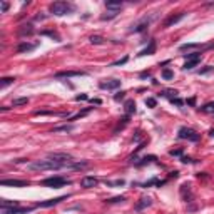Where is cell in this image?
Listing matches in <instances>:
<instances>
[{"label": "cell", "instance_id": "obj_47", "mask_svg": "<svg viewBox=\"0 0 214 214\" xmlns=\"http://www.w3.org/2000/svg\"><path fill=\"white\" fill-rule=\"evenodd\" d=\"M209 134H211V135H214V129H211V131H209Z\"/></svg>", "mask_w": 214, "mask_h": 214}, {"label": "cell", "instance_id": "obj_10", "mask_svg": "<svg viewBox=\"0 0 214 214\" xmlns=\"http://www.w3.org/2000/svg\"><path fill=\"white\" fill-rule=\"evenodd\" d=\"M97 182H99V181L94 178V176H85V178H82V179H80V186L84 187V189L96 187V186H97Z\"/></svg>", "mask_w": 214, "mask_h": 214}, {"label": "cell", "instance_id": "obj_25", "mask_svg": "<svg viewBox=\"0 0 214 214\" xmlns=\"http://www.w3.org/2000/svg\"><path fill=\"white\" fill-rule=\"evenodd\" d=\"M105 184L109 187H114V186H124L126 181L124 179H117V181H105Z\"/></svg>", "mask_w": 214, "mask_h": 214}, {"label": "cell", "instance_id": "obj_14", "mask_svg": "<svg viewBox=\"0 0 214 214\" xmlns=\"http://www.w3.org/2000/svg\"><path fill=\"white\" fill-rule=\"evenodd\" d=\"M0 208H2V211H5V209H14V208H19V201L2 199V201H0Z\"/></svg>", "mask_w": 214, "mask_h": 214}, {"label": "cell", "instance_id": "obj_5", "mask_svg": "<svg viewBox=\"0 0 214 214\" xmlns=\"http://www.w3.org/2000/svg\"><path fill=\"white\" fill-rule=\"evenodd\" d=\"M49 159L55 160V162H60V164L72 162V156L67 154V152H50V154H49Z\"/></svg>", "mask_w": 214, "mask_h": 214}, {"label": "cell", "instance_id": "obj_21", "mask_svg": "<svg viewBox=\"0 0 214 214\" xmlns=\"http://www.w3.org/2000/svg\"><path fill=\"white\" fill-rule=\"evenodd\" d=\"M199 62H201V59H196V60H187V62L182 65V69H184V71H191V69H194Z\"/></svg>", "mask_w": 214, "mask_h": 214}, {"label": "cell", "instance_id": "obj_42", "mask_svg": "<svg viewBox=\"0 0 214 214\" xmlns=\"http://www.w3.org/2000/svg\"><path fill=\"white\" fill-rule=\"evenodd\" d=\"M181 152H182L181 149H176V151H171L169 154H171V156H181Z\"/></svg>", "mask_w": 214, "mask_h": 214}, {"label": "cell", "instance_id": "obj_7", "mask_svg": "<svg viewBox=\"0 0 214 214\" xmlns=\"http://www.w3.org/2000/svg\"><path fill=\"white\" fill-rule=\"evenodd\" d=\"M0 184L2 186H12V187H27L30 182L28 181H19V179H2Z\"/></svg>", "mask_w": 214, "mask_h": 214}, {"label": "cell", "instance_id": "obj_43", "mask_svg": "<svg viewBox=\"0 0 214 214\" xmlns=\"http://www.w3.org/2000/svg\"><path fill=\"white\" fill-rule=\"evenodd\" d=\"M9 10V3L7 2H2V12H7Z\"/></svg>", "mask_w": 214, "mask_h": 214}, {"label": "cell", "instance_id": "obj_13", "mask_svg": "<svg viewBox=\"0 0 214 214\" xmlns=\"http://www.w3.org/2000/svg\"><path fill=\"white\" fill-rule=\"evenodd\" d=\"M37 47V44H28V42H20L17 47V54H24V52H30Z\"/></svg>", "mask_w": 214, "mask_h": 214}, {"label": "cell", "instance_id": "obj_39", "mask_svg": "<svg viewBox=\"0 0 214 214\" xmlns=\"http://www.w3.org/2000/svg\"><path fill=\"white\" fill-rule=\"evenodd\" d=\"M126 94H127V92H124V90H122V92H117L116 96H114V101H121V99H124Z\"/></svg>", "mask_w": 214, "mask_h": 214}, {"label": "cell", "instance_id": "obj_12", "mask_svg": "<svg viewBox=\"0 0 214 214\" xmlns=\"http://www.w3.org/2000/svg\"><path fill=\"white\" fill-rule=\"evenodd\" d=\"M19 35L20 37H25V35H32L34 34V27L30 25V24H24V25H20L19 27Z\"/></svg>", "mask_w": 214, "mask_h": 214}, {"label": "cell", "instance_id": "obj_30", "mask_svg": "<svg viewBox=\"0 0 214 214\" xmlns=\"http://www.w3.org/2000/svg\"><path fill=\"white\" fill-rule=\"evenodd\" d=\"M157 157L156 156H147V157H142L141 159V162H137V166H146V164H149L151 160H156Z\"/></svg>", "mask_w": 214, "mask_h": 214}, {"label": "cell", "instance_id": "obj_33", "mask_svg": "<svg viewBox=\"0 0 214 214\" xmlns=\"http://www.w3.org/2000/svg\"><path fill=\"white\" fill-rule=\"evenodd\" d=\"M212 71H214L212 65H206L204 69H199V71H197V74H199V75H204V74H209V72H212Z\"/></svg>", "mask_w": 214, "mask_h": 214}, {"label": "cell", "instance_id": "obj_9", "mask_svg": "<svg viewBox=\"0 0 214 214\" xmlns=\"http://www.w3.org/2000/svg\"><path fill=\"white\" fill-rule=\"evenodd\" d=\"M85 75L84 71H64V72H57L55 79H62V77H82Z\"/></svg>", "mask_w": 214, "mask_h": 214}, {"label": "cell", "instance_id": "obj_38", "mask_svg": "<svg viewBox=\"0 0 214 214\" xmlns=\"http://www.w3.org/2000/svg\"><path fill=\"white\" fill-rule=\"evenodd\" d=\"M42 35H49V37H52V39L55 37V39L59 40V35H57L55 32H52V30H44V32H42Z\"/></svg>", "mask_w": 214, "mask_h": 214}, {"label": "cell", "instance_id": "obj_1", "mask_svg": "<svg viewBox=\"0 0 214 214\" xmlns=\"http://www.w3.org/2000/svg\"><path fill=\"white\" fill-rule=\"evenodd\" d=\"M69 164H60V162H55V160H52V159H47V160L30 162V164H27V167L32 171H57V169H67Z\"/></svg>", "mask_w": 214, "mask_h": 214}, {"label": "cell", "instance_id": "obj_24", "mask_svg": "<svg viewBox=\"0 0 214 214\" xmlns=\"http://www.w3.org/2000/svg\"><path fill=\"white\" fill-rule=\"evenodd\" d=\"M92 110V107H89V109H85V110H82V112L79 114H75V116H72V117H69V121H77V119H80V117H84V116H87V114Z\"/></svg>", "mask_w": 214, "mask_h": 214}, {"label": "cell", "instance_id": "obj_11", "mask_svg": "<svg viewBox=\"0 0 214 214\" xmlns=\"http://www.w3.org/2000/svg\"><path fill=\"white\" fill-rule=\"evenodd\" d=\"M99 87H101V89H107V90H114V89L121 87V80L110 79V80H107V82H101V84H99Z\"/></svg>", "mask_w": 214, "mask_h": 214}, {"label": "cell", "instance_id": "obj_31", "mask_svg": "<svg viewBox=\"0 0 214 214\" xmlns=\"http://www.w3.org/2000/svg\"><path fill=\"white\" fill-rule=\"evenodd\" d=\"M14 77H3V79H2V82H0V87H7V85H10V84H14Z\"/></svg>", "mask_w": 214, "mask_h": 214}, {"label": "cell", "instance_id": "obj_35", "mask_svg": "<svg viewBox=\"0 0 214 214\" xmlns=\"http://www.w3.org/2000/svg\"><path fill=\"white\" fill-rule=\"evenodd\" d=\"M52 114H55L54 110H35L34 116H52Z\"/></svg>", "mask_w": 214, "mask_h": 214}, {"label": "cell", "instance_id": "obj_16", "mask_svg": "<svg viewBox=\"0 0 214 214\" xmlns=\"http://www.w3.org/2000/svg\"><path fill=\"white\" fill-rule=\"evenodd\" d=\"M105 7L112 12H119L122 7V2H105Z\"/></svg>", "mask_w": 214, "mask_h": 214}, {"label": "cell", "instance_id": "obj_3", "mask_svg": "<svg viewBox=\"0 0 214 214\" xmlns=\"http://www.w3.org/2000/svg\"><path fill=\"white\" fill-rule=\"evenodd\" d=\"M40 184H42V186H45V187H62V186H67V184H71V181L65 179V178H60V176H55V178H47V179H44Z\"/></svg>", "mask_w": 214, "mask_h": 214}, {"label": "cell", "instance_id": "obj_20", "mask_svg": "<svg viewBox=\"0 0 214 214\" xmlns=\"http://www.w3.org/2000/svg\"><path fill=\"white\" fill-rule=\"evenodd\" d=\"M135 112V102L134 101H127L126 102V114L127 116H131V114Z\"/></svg>", "mask_w": 214, "mask_h": 214}, {"label": "cell", "instance_id": "obj_6", "mask_svg": "<svg viewBox=\"0 0 214 214\" xmlns=\"http://www.w3.org/2000/svg\"><path fill=\"white\" fill-rule=\"evenodd\" d=\"M67 197H69V194H65V196H59V197H54V199H49V201H42V203H37L35 206H37V208H52V206H57L59 203L65 201Z\"/></svg>", "mask_w": 214, "mask_h": 214}, {"label": "cell", "instance_id": "obj_46", "mask_svg": "<svg viewBox=\"0 0 214 214\" xmlns=\"http://www.w3.org/2000/svg\"><path fill=\"white\" fill-rule=\"evenodd\" d=\"M149 75H151V72H142V74H141L142 79H144V77H149Z\"/></svg>", "mask_w": 214, "mask_h": 214}, {"label": "cell", "instance_id": "obj_8", "mask_svg": "<svg viewBox=\"0 0 214 214\" xmlns=\"http://www.w3.org/2000/svg\"><path fill=\"white\" fill-rule=\"evenodd\" d=\"M184 17H186V12H179V14H172L171 17H167L166 20H164V27H172L174 25V24H178V22H181V20H182Z\"/></svg>", "mask_w": 214, "mask_h": 214}, {"label": "cell", "instance_id": "obj_2", "mask_svg": "<svg viewBox=\"0 0 214 214\" xmlns=\"http://www.w3.org/2000/svg\"><path fill=\"white\" fill-rule=\"evenodd\" d=\"M49 10H50V14L57 15V17H62V15H67L75 10V5L71 2H54V3H50Z\"/></svg>", "mask_w": 214, "mask_h": 214}, {"label": "cell", "instance_id": "obj_45", "mask_svg": "<svg viewBox=\"0 0 214 214\" xmlns=\"http://www.w3.org/2000/svg\"><path fill=\"white\" fill-rule=\"evenodd\" d=\"M187 104H189V105H194V104H196V99H194V97H192V99H189V101H187Z\"/></svg>", "mask_w": 214, "mask_h": 214}, {"label": "cell", "instance_id": "obj_18", "mask_svg": "<svg viewBox=\"0 0 214 214\" xmlns=\"http://www.w3.org/2000/svg\"><path fill=\"white\" fill-rule=\"evenodd\" d=\"M146 206H151V199H149V197H142L141 203L135 204V209H137V211H142V209L146 208Z\"/></svg>", "mask_w": 214, "mask_h": 214}, {"label": "cell", "instance_id": "obj_23", "mask_svg": "<svg viewBox=\"0 0 214 214\" xmlns=\"http://www.w3.org/2000/svg\"><path fill=\"white\" fill-rule=\"evenodd\" d=\"M160 96H162V97H171V99H174L176 96H178V90L166 89V90H162V92H160Z\"/></svg>", "mask_w": 214, "mask_h": 214}, {"label": "cell", "instance_id": "obj_32", "mask_svg": "<svg viewBox=\"0 0 214 214\" xmlns=\"http://www.w3.org/2000/svg\"><path fill=\"white\" fill-rule=\"evenodd\" d=\"M149 25V20H146V22H142V24H139L137 27H134L132 28V32H142V30H146V27Z\"/></svg>", "mask_w": 214, "mask_h": 214}, {"label": "cell", "instance_id": "obj_4", "mask_svg": "<svg viewBox=\"0 0 214 214\" xmlns=\"http://www.w3.org/2000/svg\"><path fill=\"white\" fill-rule=\"evenodd\" d=\"M178 137L179 139H187V141H191V142L199 141V134H197L194 129H191V127H181L179 132H178Z\"/></svg>", "mask_w": 214, "mask_h": 214}, {"label": "cell", "instance_id": "obj_37", "mask_svg": "<svg viewBox=\"0 0 214 214\" xmlns=\"http://www.w3.org/2000/svg\"><path fill=\"white\" fill-rule=\"evenodd\" d=\"M127 60H129V57H124V59H121V60H116V62H112L110 65H112V67H117V65H122V64H126Z\"/></svg>", "mask_w": 214, "mask_h": 214}, {"label": "cell", "instance_id": "obj_41", "mask_svg": "<svg viewBox=\"0 0 214 214\" xmlns=\"http://www.w3.org/2000/svg\"><path fill=\"white\" fill-rule=\"evenodd\" d=\"M171 102H172V104H176V105H182V101H181V99H178V97L171 99Z\"/></svg>", "mask_w": 214, "mask_h": 214}, {"label": "cell", "instance_id": "obj_28", "mask_svg": "<svg viewBox=\"0 0 214 214\" xmlns=\"http://www.w3.org/2000/svg\"><path fill=\"white\" fill-rule=\"evenodd\" d=\"M172 77H174V72H172L171 69H164L162 71V79L164 80H171Z\"/></svg>", "mask_w": 214, "mask_h": 214}, {"label": "cell", "instance_id": "obj_17", "mask_svg": "<svg viewBox=\"0 0 214 214\" xmlns=\"http://www.w3.org/2000/svg\"><path fill=\"white\" fill-rule=\"evenodd\" d=\"M127 124H129V116H124L122 119H119V124H117L116 129H114V132L117 134V132H119V129H124V127H126Z\"/></svg>", "mask_w": 214, "mask_h": 214}, {"label": "cell", "instance_id": "obj_27", "mask_svg": "<svg viewBox=\"0 0 214 214\" xmlns=\"http://www.w3.org/2000/svg\"><path fill=\"white\" fill-rule=\"evenodd\" d=\"M90 42L96 44V45H101V44L105 42V39H104V37H101V35H92V37H90Z\"/></svg>", "mask_w": 214, "mask_h": 214}, {"label": "cell", "instance_id": "obj_29", "mask_svg": "<svg viewBox=\"0 0 214 214\" xmlns=\"http://www.w3.org/2000/svg\"><path fill=\"white\" fill-rule=\"evenodd\" d=\"M201 110H203V112H208V114L214 112V102H208V104H206V105H203V107H201Z\"/></svg>", "mask_w": 214, "mask_h": 214}, {"label": "cell", "instance_id": "obj_34", "mask_svg": "<svg viewBox=\"0 0 214 214\" xmlns=\"http://www.w3.org/2000/svg\"><path fill=\"white\" fill-rule=\"evenodd\" d=\"M146 105L151 107V109H154V107L157 105V101H156L154 97H147V99H146Z\"/></svg>", "mask_w": 214, "mask_h": 214}, {"label": "cell", "instance_id": "obj_22", "mask_svg": "<svg viewBox=\"0 0 214 214\" xmlns=\"http://www.w3.org/2000/svg\"><path fill=\"white\" fill-rule=\"evenodd\" d=\"M27 102H28L27 97H19V99H14V101H12V105H14V107H20V105H25Z\"/></svg>", "mask_w": 214, "mask_h": 214}, {"label": "cell", "instance_id": "obj_40", "mask_svg": "<svg viewBox=\"0 0 214 214\" xmlns=\"http://www.w3.org/2000/svg\"><path fill=\"white\" fill-rule=\"evenodd\" d=\"M87 94H80V96H75V101H87Z\"/></svg>", "mask_w": 214, "mask_h": 214}, {"label": "cell", "instance_id": "obj_44", "mask_svg": "<svg viewBox=\"0 0 214 214\" xmlns=\"http://www.w3.org/2000/svg\"><path fill=\"white\" fill-rule=\"evenodd\" d=\"M181 160H182L184 164H187V162H196V160H192L191 157H182V159H181Z\"/></svg>", "mask_w": 214, "mask_h": 214}, {"label": "cell", "instance_id": "obj_26", "mask_svg": "<svg viewBox=\"0 0 214 214\" xmlns=\"http://www.w3.org/2000/svg\"><path fill=\"white\" fill-rule=\"evenodd\" d=\"M126 201V196H117V197H112V199H107L105 203L107 204H117V203H124Z\"/></svg>", "mask_w": 214, "mask_h": 214}, {"label": "cell", "instance_id": "obj_36", "mask_svg": "<svg viewBox=\"0 0 214 214\" xmlns=\"http://www.w3.org/2000/svg\"><path fill=\"white\" fill-rule=\"evenodd\" d=\"M201 44H184L181 45V50H187V49H194V47H199Z\"/></svg>", "mask_w": 214, "mask_h": 214}, {"label": "cell", "instance_id": "obj_19", "mask_svg": "<svg viewBox=\"0 0 214 214\" xmlns=\"http://www.w3.org/2000/svg\"><path fill=\"white\" fill-rule=\"evenodd\" d=\"M72 129H74L72 124H69V126H59V127H54L52 132H71Z\"/></svg>", "mask_w": 214, "mask_h": 214}, {"label": "cell", "instance_id": "obj_15", "mask_svg": "<svg viewBox=\"0 0 214 214\" xmlns=\"http://www.w3.org/2000/svg\"><path fill=\"white\" fill-rule=\"evenodd\" d=\"M156 47H157V45H156V40H151L149 45H147V47L144 49V50H141L139 57H144V55H152V54L156 52Z\"/></svg>", "mask_w": 214, "mask_h": 214}]
</instances>
